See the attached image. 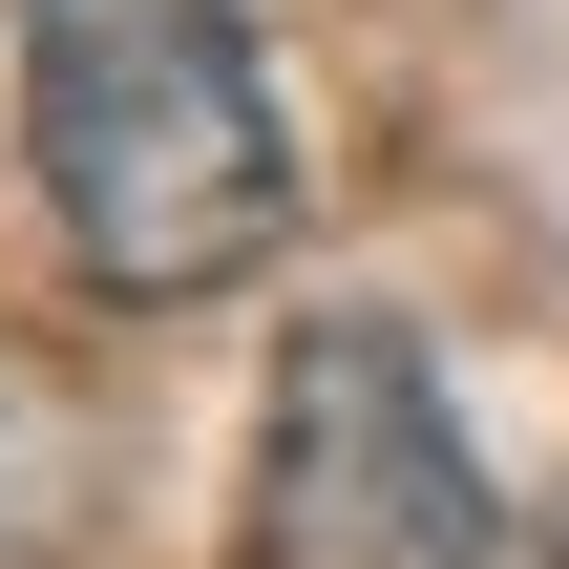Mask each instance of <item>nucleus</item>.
Listing matches in <instances>:
<instances>
[{"label": "nucleus", "mask_w": 569, "mask_h": 569, "mask_svg": "<svg viewBox=\"0 0 569 569\" xmlns=\"http://www.w3.org/2000/svg\"><path fill=\"white\" fill-rule=\"evenodd\" d=\"M21 148L84 296L190 317L296 232V127L253 84V0H21Z\"/></svg>", "instance_id": "obj_1"}, {"label": "nucleus", "mask_w": 569, "mask_h": 569, "mask_svg": "<svg viewBox=\"0 0 569 569\" xmlns=\"http://www.w3.org/2000/svg\"><path fill=\"white\" fill-rule=\"evenodd\" d=\"M232 569H486V465H465V422H443L401 317H317L274 359Z\"/></svg>", "instance_id": "obj_2"}]
</instances>
